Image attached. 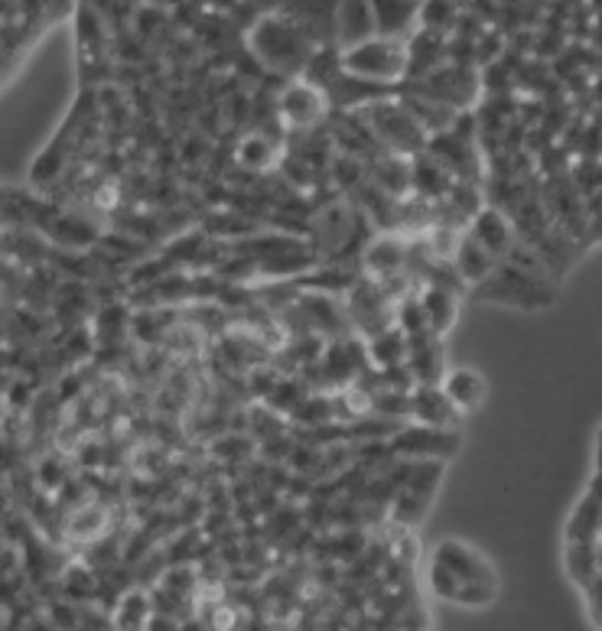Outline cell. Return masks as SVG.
Listing matches in <instances>:
<instances>
[{"instance_id":"cell-1","label":"cell","mask_w":602,"mask_h":631,"mask_svg":"<svg viewBox=\"0 0 602 631\" xmlns=\"http://www.w3.org/2000/svg\"><path fill=\"white\" fill-rule=\"evenodd\" d=\"M430 586L436 599L469 609L488 606L498 592V579L488 560L460 540H443L436 547L430 564Z\"/></svg>"},{"instance_id":"cell-2","label":"cell","mask_w":602,"mask_h":631,"mask_svg":"<svg viewBox=\"0 0 602 631\" xmlns=\"http://www.w3.org/2000/svg\"><path fill=\"white\" fill-rule=\"evenodd\" d=\"M251 50L281 75H297L316 59V40L291 13H267L251 30Z\"/></svg>"},{"instance_id":"cell-3","label":"cell","mask_w":602,"mask_h":631,"mask_svg":"<svg viewBox=\"0 0 602 631\" xmlns=\"http://www.w3.org/2000/svg\"><path fill=\"white\" fill-rule=\"evenodd\" d=\"M339 65H342V72L349 78L398 85L411 72V46L404 40L374 36V40L361 43L356 50H346L339 56Z\"/></svg>"},{"instance_id":"cell-4","label":"cell","mask_w":602,"mask_h":631,"mask_svg":"<svg viewBox=\"0 0 602 631\" xmlns=\"http://www.w3.org/2000/svg\"><path fill=\"white\" fill-rule=\"evenodd\" d=\"M482 296L515 303V306H528V309L547 306L553 299L550 287L543 284L541 271L535 264H521V261L498 264L495 274L482 284Z\"/></svg>"},{"instance_id":"cell-5","label":"cell","mask_w":602,"mask_h":631,"mask_svg":"<svg viewBox=\"0 0 602 631\" xmlns=\"http://www.w3.org/2000/svg\"><path fill=\"white\" fill-rule=\"evenodd\" d=\"M368 127H371V137L394 154H421L426 147V130L408 105H394V102L371 105Z\"/></svg>"},{"instance_id":"cell-6","label":"cell","mask_w":602,"mask_h":631,"mask_svg":"<svg viewBox=\"0 0 602 631\" xmlns=\"http://www.w3.org/2000/svg\"><path fill=\"white\" fill-rule=\"evenodd\" d=\"M277 112L291 127H313L326 115V92L316 82H294L277 95Z\"/></svg>"},{"instance_id":"cell-7","label":"cell","mask_w":602,"mask_h":631,"mask_svg":"<svg viewBox=\"0 0 602 631\" xmlns=\"http://www.w3.org/2000/svg\"><path fill=\"white\" fill-rule=\"evenodd\" d=\"M460 446V437L453 430H433V427H411L401 430L391 443L401 456H450Z\"/></svg>"},{"instance_id":"cell-8","label":"cell","mask_w":602,"mask_h":631,"mask_svg":"<svg viewBox=\"0 0 602 631\" xmlns=\"http://www.w3.org/2000/svg\"><path fill=\"white\" fill-rule=\"evenodd\" d=\"M411 417L421 427H433V430H450L460 420V410L450 403L440 385H418L411 391Z\"/></svg>"},{"instance_id":"cell-9","label":"cell","mask_w":602,"mask_h":631,"mask_svg":"<svg viewBox=\"0 0 602 631\" xmlns=\"http://www.w3.org/2000/svg\"><path fill=\"white\" fill-rule=\"evenodd\" d=\"M436 482H440V462H423V465H418V475L408 478V485H404V492H401V498H398L394 517H398L401 524H408V527H411L414 520H421V515L426 512V498L433 495Z\"/></svg>"},{"instance_id":"cell-10","label":"cell","mask_w":602,"mask_h":631,"mask_svg":"<svg viewBox=\"0 0 602 631\" xmlns=\"http://www.w3.org/2000/svg\"><path fill=\"white\" fill-rule=\"evenodd\" d=\"M374 36H378V30H374L371 3H339L336 7V40H339L342 53L356 50Z\"/></svg>"},{"instance_id":"cell-11","label":"cell","mask_w":602,"mask_h":631,"mask_svg":"<svg viewBox=\"0 0 602 631\" xmlns=\"http://www.w3.org/2000/svg\"><path fill=\"white\" fill-rule=\"evenodd\" d=\"M469 234L479 241L482 248H485L495 261H501V257L511 254V248H515L511 225H508V219H505L498 209H479L476 219L469 222Z\"/></svg>"},{"instance_id":"cell-12","label":"cell","mask_w":602,"mask_h":631,"mask_svg":"<svg viewBox=\"0 0 602 631\" xmlns=\"http://www.w3.org/2000/svg\"><path fill=\"white\" fill-rule=\"evenodd\" d=\"M495 267H498V261L466 231V234H463V244H460V251H456V257H453V271H456L460 284L479 287V284H485V281L495 274Z\"/></svg>"},{"instance_id":"cell-13","label":"cell","mask_w":602,"mask_h":631,"mask_svg":"<svg viewBox=\"0 0 602 631\" xmlns=\"http://www.w3.org/2000/svg\"><path fill=\"white\" fill-rule=\"evenodd\" d=\"M440 388L450 398V403L460 410V417L479 410V403L485 401V381H482L479 371H473V368H453V371H446Z\"/></svg>"},{"instance_id":"cell-14","label":"cell","mask_w":602,"mask_h":631,"mask_svg":"<svg viewBox=\"0 0 602 631\" xmlns=\"http://www.w3.org/2000/svg\"><path fill=\"white\" fill-rule=\"evenodd\" d=\"M371 10H374V30L384 40H404L408 30H414L421 23V3L384 0V3H371Z\"/></svg>"},{"instance_id":"cell-15","label":"cell","mask_w":602,"mask_h":631,"mask_svg":"<svg viewBox=\"0 0 602 631\" xmlns=\"http://www.w3.org/2000/svg\"><path fill=\"white\" fill-rule=\"evenodd\" d=\"M421 306L430 333L443 336L453 326V316H456V293H453V287H446V284H430L421 293Z\"/></svg>"},{"instance_id":"cell-16","label":"cell","mask_w":602,"mask_h":631,"mask_svg":"<svg viewBox=\"0 0 602 631\" xmlns=\"http://www.w3.org/2000/svg\"><path fill=\"white\" fill-rule=\"evenodd\" d=\"M408 264V244L394 234H384V238H374L368 248H365V267L388 277V274H398L401 267Z\"/></svg>"},{"instance_id":"cell-17","label":"cell","mask_w":602,"mask_h":631,"mask_svg":"<svg viewBox=\"0 0 602 631\" xmlns=\"http://www.w3.org/2000/svg\"><path fill=\"white\" fill-rule=\"evenodd\" d=\"M408 351H411V345H408V336H404L398 326H391V329H384V333L371 336V345H368V355H371V361H374V365H381L384 371L408 365Z\"/></svg>"},{"instance_id":"cell-18","label":"cell","mask_w":602,"mask_h":631,"mask_svg":"<svg viewBox=\"0 0 602 631\" xmlns=\"http://www.w3.org/2000/svg\"><path fill=\"white\" fill-rule=\"evenodd\" d=\"M105 62V43H102V30L98 20L92 17V10L78 13V65L82 72L98 69Z\"/></svg>"},{"instance_id":"cell-19","label":"cell","mask_w":602,"mask_h":631,"mask_svg":"<svg viewBox=\"0 0 602 631\" xmlns=\"http://www.w3.org/2000/svg\"><path fill=\"white\" fill-rule=\"evenodd\" d=\"M411 186L421 189L423 196L453 192V189H450V170H446L440 160H430V157H423V154L411 164Z\"/></svg>"},{"instance_id":"cell-20","label":"cell","mask_w":602,"mask_h":631,"mask_svg":"<svg viewBox=\"0 0 602 631\" xmlns=\"http://www.w3.org/2000/svg\"><path fill=\"white\" fill-rule=\"evenodd\" d=\"M108 527V508L105 505H82L75 515L68 517V537L75 540H92V537H102Z\"/></svg>"},{"instance_id":"cell-21","label":"cell","mask_w":602,"mask_h":631,"mask_svg":"<svg viewBox=\"0 0 602 631\" xmlns=\"http://www.w3.org/2000/svg\"><path fill=\"white\" fill-rule=\"evenodd\" d=\"M274 140H267L264 134H247V137H241L239 150H235V157H239L241 167H247V170H267L271 164H274Z\"/></svg>"},{"instance_id":"cell-22","label":"cell","mask_w":602,"mask_h":631,"mask_svg":"<svg viewBox=\"0 0 602 631\" xmlns=\"http://www.w3.org/2000/svg\"><path fill=\"white\" fill-rule=\"evenodd\" d=\"M147 622H150V602H147V596H144V592L124 596L118 619H115L118 631H144L147 629Z\"/></svg>"},{"instance_id":"cell-23","label":"cell","mask_w":602,"mask_h":631,"mask_svg":"<svg viewBox=\"0 0 602 631\" xmlns=\"http://www.w3.org/2000/svg\"><path fill=\"white\" fill-rule=\"evenodd\" d=\"M205 629L209 631H232L235 629V612H232L225 602H215V606H212V616H209V622H205Z\"/></svg>"}]
</instances>
